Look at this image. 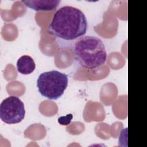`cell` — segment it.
Returning <instances> with one entry per match:
<instances>
[{"instance_id": "obj_2", "label": "cell", "mask_w": 147, "mask_h": 147, "mask_svg": "<svg viewBox=\"0 0 147 147\" xmlns=\"http://www.w3.org/2000/svg\"><path fill=\"white\" fill-rule=\"evenodd\" d=\"M76 60L84 68L94 69L103 65L107 55L101 39L94 36H83L77 39L73 47Z\"/></svg>"}, {"instance_id": "obj_1", "label": "cell", "mask_w": 147, "mask_h": 147, "mask_svg": "<svg viewBox=\"0 0 147 147\" xmlns=\"http://www.w3.org/2000/svg\"><path fill=\"white\" fill-rule=\"evenodd\" d=\"M87 28V20L82 10L75 7L64 6L53 14L48 32L64 40H74L83 36Z\"/></svg>"}, {"instance_id": "obj_4", "label": "cell", "mask_w": 147, "mask_h": 147, "mask_svg": "<svg viewBox=\"0 0 147 147\" xmlns=\"http://www.w3.org/2000/svg\"><path fill=\"white\" fill-rule=\"evenodd\" d=\"M24 103L17 96L11 95L3 99L0 105V118L7 124H16L25 118Z\"/></svg>"}, {"instance_id": "obj_5", "label": "cell", "mask_w": 147, "mask_h": 147, "mask_svg": "<svg viewBox=\"0 0 147 147\" xmlns=\"http://www.w3.org/2000/svg\"><path fill=\"white\" fill-rule=\"evenodd\" d=\"M28 7L35 11H52L57 8L60 3L59 0H31L22 1Z\"/></svg>"}, {"instance_id": "obj_7", "label": "cell", "mask_w": 147, "mask_h": 147, "mask_svg": "<svg viewBox=\"0 0 147 147\" xmlns=\"http://www.w3.org/2000/svg\"><path fill=\"white\" fill-rule=\"evenodd\" d=\"M73 118V115L72 114H67L65 116H61L58 118V123L61 125H69L71 120Z\"/></svg>"}, {"instance_id": "obj_6", "label": "cell", "mask_w": 147, "mask_h": 147, "mask_svg": "<svg viewBox=\"0 0 147 147\" xmlns=\"http://www.w3.org/2000/svg\"><path fill=\"white\" fill-rule=\"evenodd\" d=\"M36 68V64L30 56L24 55L20 57L17 61V69L22 75L32 74Z\"/></svg>"}, {"instance_id": "obj_3", "label": "cell", "mask_w": 147, "mask_h": 147, "mask_svg": "<svg viewBox=\"0 0 147 147\" xmlns=\"http://www.w3.org/2000/svg\"><path fill=\"white\" fill-rule=\"evenodd\" d=\"M68 84L67 75L56 70L41 74L37 80L38 92L44 97L56 100L64 94Z\"/></svg>"}]
</instances>
